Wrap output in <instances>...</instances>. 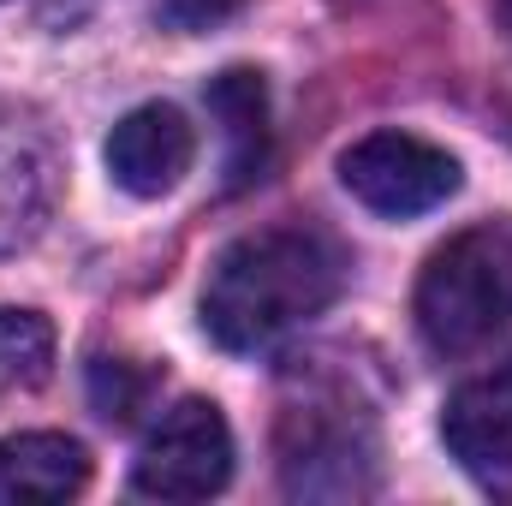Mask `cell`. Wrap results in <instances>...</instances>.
Here are the masks:
<instances>
[{"instance_id":"obj_1","label":"cell","mask_w":512,"mask_h":506,"mask_svg":"<svg viewBox=\"0 0 512 506\" xmlns=\"http://www.w3.org/2000/svg\"><path fill=\"white\" fill-rule=\"evenodd\" d=\"M346 286V256L316 227H262L233 239L203 280V334L227 352H262L322 316Z\"/></svg>"},{"instance_id":"obj_2","label":"cell","mask_w":512,"mask_h":506,"mask_svg":"<svg viewBox=\"0 0 512 506\" xmlns=\"http://www.w3.org/2000/svg\"><path fill=\"white\" fill-rule=\"evenodd\" d=\"M417 334L441 358H471L512 334V221L453 233L417 274Z\"/></svg>"},{"instance_id":"obj_3","label":"cell","mask_w":512,"mask_h":506,"mask_svg":"<svg viewBox=\"0 0 512 506\" xmlns=\"http://www.w3.org/2000/svg\"><path fill=\"white\" fill-rule=\"evenodd\" d=\"M233 483V429L215 399L161 411L131 459V489L149 501H209Z\"/></svg>"},{"instance_id":"obj_4","label":"cell","mask_w":512,"mask_h":506,"mask_svg":"<svg viewBox=\"0 0 512 506\" xmlns=\"http://www.w3.org/2000/svg\"><path fill=\"white\" fill-rule=\"evenodd\" d=\"M340 185L370 215L411 221V215L441 209L465 185V167H459V155H447L441 143H429L417 131H370L340 155Z\"/></svg>"},{"instance_id":"obj_5","label":"cell","mask_w":512,"mask_h":506,"mask_svg":"<svg viewBox=\"0 0 512 506\" xmlns=\"http://www.w3.org/2000/svg\"><path fill=\"white\" fill-rule=\"evenodd\" d=\"M441 441L453 465L483 489L512 501V358L459 381L441 411Z\"/></svg>"},{"instance_id":"obj_6","label":"cell","mask_w":512,"mask_h":506,"mask_svg":"<svg viewBox=\"0 0 512 506\" xmlns=\"http://www.w3.org/2000/svg\"><path fill=\"white\" fill-rule=\"evenodd\" d=\"M60 197V161L48 131L24 108H0V256L24 251Z\"/></svg>"},{"instance_id":"obj_7","label":"cell","mask_w":512,"mask_h":506,"mask_svg":"<svg viewBox=\"0 0 512 506\" xmlns=\"http://www.w3.org/2000/svg\"><path fill=\"white\" fill-rule=\"evenodd\" d=\"M197 161V131L173 102H143L108 131V173L131 197H167Z\"/></svg>"},{"instance_id":"obj_8","label":"cell","mask_w":512,"mask_h":506,"mask_svg":"<svg viewBox=\"0 0 512 506\" xmlns=\"http://www.w3.org/2000/svg\"><path fill=\"white\" fill-rule=\"evenodd\" d=\"M90 453L60 429H24L0 441V506H54L84 495Z\"/></svg>"},{"instance_id":"obj_9","label":"cell","mask_w":512,"mask_h":506,"mask_svg":"<svg viewBox=\"0 0 512 506\" xmlns=\"http://www.w3.org/2000/svg\"><path fill=\"white\" fill-rule=\"evenodd\" d=\"M209 114L227 131V185H251L268 161V84L251 66H233L209 84Z\"/></svg>"},{"instance_id":"obj_10","label":"cell","mask_w":512,"mask_h":506,"mask_svg":"<svg viewBox=\"0 0 512 506\" xmlns=\"http://www.w3.org/2000/svg\"><path fill=\"white\" fill-rule=\"evenodd\" d=\"M54 376V322L24 304H0V393H24Z\"/></svg>"},{"instance_id":"obj_11","label":"cell","mask_w":512,"mask_h":506,"mask_svg":"<svg viewBox=\"0 0 512 506\" xmlns=\"http://www.w3.org/2000/svg\"><path fill=\"white\" fill-rule=\"evenodd\" d=\"M155 393V370H137L126 358H96L90 364V405L108 417V423H131Z\"/></svg>"},{"instance_id":"obj_12","label":"cell","mask_w":512,"mask_h":506,"mask_svg":"<svg viewBox=\"0 0 512 506\" xmlns=\"http://www.w3.org/2000/svg\"><path fill=\"white\" fill-rule=\"evenodd\" d=\"M239 6H245V0H161V18H167L173 30L197 36V30H215V24L239 18Z\"/></svg>"},{"instance_id":"obj_13","label":"cell","mask_w":512,"mask_h":506,"mask_svg":"<svg viewBox=\"0 0 512 506\" xmlns=\"http://www.w3.org/2000/svg\"><path fill=\"white\" fill-rule=\"evenodd\" d=\"M495 18H501V30L512 36V0H495Z\"/></svg>"}]
</instances>
